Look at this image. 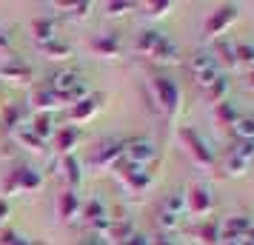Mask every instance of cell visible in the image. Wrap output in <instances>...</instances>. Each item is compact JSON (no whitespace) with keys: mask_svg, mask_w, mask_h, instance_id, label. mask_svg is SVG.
<instances>
[{"mask_svg":"<svg viewBox=\"0 0 254 245\" xmlns=\"http://www.w3.org/2000/svg\"><path fill=\"white\" fill-rule=\"evenodd\" d=\"M154 157H157V148H154V143L149 137H134V140L123 143V163L146 168Z\"/></svg>","mask_w":254,"mask_h":245,"instance_id":"2","label":"cell"},{"mask_svg":"<svg viewBox=\"0 0 254 245\" xmlns=\"http://www.w3.org/2000/svg\"><path fill=\"white\" fill-rule=\"evenodd\" d=\"M77 137H80V131L74 129V126H69V129H63L58 134V148L60 151L69 154V148H74V143H77Z\"/></svg>","mask_w":254,"mask_h":245,"instance_id":"24","label":"cell"},{"mask_svg":"<svg viewBox=\"0 0 254 245\" xmlns=\"http://www.w3.org/2000/svg\"><path fill=\"white\" fill-rule=\"evenodd\" d=\"M237 63H254V46L252 43H237Z\"/></svg>","mask_w":254,"mask_h":245,"instance_id":"27","label":"cell"},{"mask_svg":"<svg viewBox=\"0 0 254 245\" xmlns=\"http://www.w3.org/2000/svg\"><path fill=\"white\" fill-rule=\"evenodd\" d=\"M180 222H183L180 217H172V214H163V211H160V225H163V228H169V231H174V228H177Z\"/></svg>","mask_w":254,"mask_h":245,"instance_id":"31","label":"cell"},{"mask_svg":"<svg viewBox=\"0 0 254 245\" xmlns=\"http://www.w3.org/2000/svg\"><path fill=\"white\" fill-rule=\"evenodd\" d=\"M234 245H254L252 240H240V243H234Z\"/></svg>","mask_w":254,"mask_h":245,"instance_id":"38","label":"cell"},{"mask_svg":"<svg viewBox=\"0 0 254 245\" xmlns=\"http://www.w3.org/2000/svg\"><path fill=\"white\" fill-rule=\"evenodd\" d=\"M214 117H217L220 126H234L237 123V108H234V103H229V100H223V103L214 105Z\"/></svg>","mask_w":254,"mask_h":245,"instance_id":"17","label":"cell"},{"mask_svg":"<svg viewBox=\"0 0 254 245\" xmlns=\"http://www.w3.org/2000/svg\"><path fill=\"white\" fill-rule=\"evenodd\" d=\"M163 214H172V217H180L183 220V214H186V191L183 188H177V191H172L169 197L163 199Z\"/></svg>","mask_w":254,"mask_h":245,"instance_id":"11","label":"cell"},{"mask_svg":"<svg viewBox=\"0 0 254 245\" xmlns=\"http://www.w3.org/2000/svg\"><path fill=\"white\" fill-rule=\"evenodd\" d=\"M160 37H163L160 32H151V29H149V32H143V35L137 37V46H134V49H137L140 54H149V57H151V51L157 49Z\"/></svg>","mask_w":254,"mask_h":245,"instance_id":"19","label":"cell"},{"mask_svg":"<svg viewBox=\"0 0 254 245\" xmlns=\"http://www.w3.org/2000/svg\"><path fill=\"white\" fill-rule=\"evenodd\" d=\"M0 245H29V243L20 240L17 234H3V237H0Z\"/></svg>","mask_w":254,"mask_h":245,"instance_id":"32","label":"cell"},{"mask_svg":"<svg viewBox=\"0 0 254 245\" xmlns=\"http://www.w3.org/2000/svg\"><path fill=\"white\" fill-rule=\"evenodd\" d=\"M94 49H97L103 57H115L117 51H120V37H117L115 32H106V35H100L94 40Z\"/></svg>","mask_w":254,"mask_h":245,"instance_id":"13","label":"cell"},{"mask_svg":"<svg viewBox=\"0 0 254 245\" xmlns=\"http://www.w3.org/2000/svg\"><path fill=\"white\" fill-rule=\"evenodd\" d=\"M151 57L160 60V63H174V60L180 57V49L174 46V43H172V40H169L166 35H163V37H160V43H157V49L151 51Z\"/></svg>","mask_w":254,"mask_h":245,"instance_id":"12","label":"cell"},{"mask_svg":"<svg viewBox=\"0 0 254 245\" xmlns=\"http://www.w3.org/2000/svg\"><path fill=\"white\" fill-rule=\"evenodd\" d=\"M146 9H149L151 17H160V14H166V9H172V3H169V0H163V3H149Z\"/></svg>","mask_w":254,"mask_h":245,"instance_id":"29","label":"cell"},{"mask_svg":"<svg viewBox=\"0 0 254 245\" xmlns=\"http://www.w3.org/2000/svg\"><path fill=\"white\" fill-rule=\"evenodd\" d=\"M80 245H106V240H103V237H97V234H92V237L80 240Z\"/></svg>","mask_w":254,"mask_h":245,"instance_id":"34","label":"cell"},{"mask_svg":"<svg viewBox=\"0 0 254 245\" xmlns=\"http://www.w3.org/2000/svg\"><path fill=\"white\" fill-rule=\"evenodd\" d=\"M180 140H183V146L189 148V154H191V160H194V163L214 165V151H211V148H208V143L200 137V131L183 126V129H180Z\"/></svg>","mask_w":254,"mask_h":245,"instance_id":"5","label":"cell"},{"mask_svg":"<svg viewBox=\"0 0 254 245\" xmlns=\"http://www.w3.org/2000/svg\"><path fill=\"white\" fill-rule=\"evenodd\" d=\"M49 92H55L66 103V100H77L86 94V80H83L77 71H55L52 83H49Z\"/></svg>","mask_w":254,"mask_h":245,"instance_id":"1","label":"cell"},{"mask_svg":"<svg viewBox=\"0 0 254 245\" xmlns=\"http://www.w3.org/2000/svg\"><path fill=\"white\" fill-rule=\"evenodd\" d=\"M40 49H43L46 54H55V57H69V54H71V46H66V43H58V40L40 43Z\"/></svg>","mask_w":254,"mask_h":245,"instance_id":"26","label":"cell"},{"mask_svg":"<svg viewBox=\"0 0 254 245\" xmlns=\"http://www.w3.org/2000/svg\"><path fill=\"white\" fill-rule=\"evenodd\" d=\"M214 208V197H211V188L206 183H194V186L186 191V211H191L197 217H203Z\"/></svg>","mask_w":254,"mask_h":245,"instance_id":"7","label":"cell"},{"mask_svg":"<svg viewBox=\"0 0 254 245\" xmlns=\"http://www.w3.org/2000/svg\"><path fill=\"white\" fill-rule=\"evenodd\" d=\"M246 240H252V243H254V225H252V231H249V237H246Z\"/></svg>","mask_w":254,"mask_h":245,"instance_id":"39","label":"cell"},{"mask_svg":"<svg viewBox=\"0 0 254 245\" xmlns=\"http://www.w3.org/2000/svg\"><path fill=\"white\" fill-rule=\"evenodd\" d=\"M66 168H69L71 186H77V183H80V171H77V163H74V157H66Z\"/></svg>","mask_w":254,"mask_h":245,"instance_id":"30","label":"cell"},{"mask_svg":"<svg viewBox=\"0 0 254 245\" xmlns=\"http://www.w3.org/2000/svg\"><path fill=\"white\" fill-rule=\"evenodd\" d=\"M77 205H80V199H77L74 188H71V191H66V194H60V199H58V214L63 217V220H69V217H74V214H77Z\"/></svg>","mask_w":254,"mask_h":245,"instance_id":"15","label":"cell"},{"mask_svg":"<svg viewBox=\"0 0 254 245\" xmlns=\"http://www.w3.org/2000/svg\"><path fill=\"white\" fill-rule=\"evenodd\" d=\"M237 17H240V6H237V3H226V6H220L217 12L206 20V37H220L231 23H234V20H237Z\"/></svg>","mask_w":254,"mask_h":245,"instance_id":"8","label":"cell"},{"mask_svg":"<svg viewBox=\"0 0 254 245\" xmlns=\"http://www.w3.org/2000/svg\"><path fill=\"white\" fill-rule=\"evenodd\" d=\"M32 29H35L37 43H49V40H55V35H52L55 29H52V23H49V20H43V17H40V20H35V26H32Z\"/></svg>","mask_w":254,"mask_h":245,"instance_id":"25","label":"cell"},{"mask_svg":"<svg viewBox=\"0 0 254 245\" xmlns=\"http://www.w3.org/2000/svg\"><path fill=\"white\" fill-rule=\"evenodd\" d=\"M151 89H154V97H157V103L166 114H177V108H180V86L172 80V77H154L151 80Z\"/></svg>","mask_w":254,"mask_h":245,"instance_id":"4","label":"cell"},{"mask_svg":"<svg viewBox=\"0 0 254 245\" xmlns=\"http://www.w3.org/2000/svg\"><path fill=\"white\" fill-rule=\"evenodd\" d=\"M154 245H177V243H174L172 237H166V234H163V237H160V240H157Z\"/></svg>","mask_w":254,"mask_h":245,"instance_id":"35","label":"cell"},{"mask_svg":"<svg viewBox=\"0 0 254 245\" xmlns=\"http://www.w3.org/2000/svg\"><path fill=\"white\" fill-rule=\"evenodd\" d=\"M12 186H23V188H37L40 186V177L32 171V168H20V171H14L12 177Z\"/></svg>","mask_w":254,"mask_h":245,"instance_id":"22","label":"cell"},{"mask_svg":"<svg viewBox=\"0 0 254 245\" xmlns=\"http://www.w3.org/2000/svg\"><path fill=\"white\" fill-rule=\"evenodd\" d=\"M120 245H151V243L146 240V237H143V234H131L126 243H120Z\"/></svg>","mask_w":254,"mask_h":245,"instance_id":"33","label":"cell"},{"mask_svg":"<svg viewBox=\"0 0 254 245\" xmlns=\"http://www.w3.org/2000/svg\"><path fill=\"white\" fill-rule=\"evenodd\" d=\"M97 103H100V97H86V100H80V105L71 108V120H86V117H92L94 111H97Z\"/></svg>","mask_w":254,"mask_h":245,"instance_id":"20","label":"cell"},{"mask_svg":"<svg viewBox=\"0 0 254 245\" xmlns=\"http://www.w3.org/2000/svg\"><path fill=\"white\" fill-rule=\"evenodd\" d=\"M226 94H229V77H223V74H220L217 80L208 86V100L217 105V103H223V100H226Z\"/></svg>","mask_w":254,"mask_h":245,"instance_id":"21","label":"cell"},{"mask_svg":"<svg viewBox=\"0 0 254 245\" xmlns=\"http://www.w3.org/2000/svg\"><path fill=\"white\" fill-rule=\"evenodd\" d=\"M231 129L240 140H254V117H237V123Z\"/></svg>","mask_w":254,"mask_h":245,"instance_id":"23","label":"cell"},{"mask_svg":"<svg viewBox=\"0 0 254 245\" xmlns=\"http://www.w3.org/2000/svg\"><path fill=\"white\" fill-rule=\"evenodd\" d=\"M32 134L40 143L46 140V137H52L55 134V120H52V114H37L35 123H32Z\"/></svg>","mask_w":254,"mask_h":245,"instance_id":"16","label":"cell"},{"mask_svg":"<svg viewBox=\"0 0 254 245\" xmlns=\"http://www.w3.org/2000/svg\"><path fill=\"white\" fill-rule=\"evenodd\" d=\"M246 86H249V89L254 92V69H252V74H249V83H246Z\"/></svg>","mask_w":254,"mask_h":245,"instance_id":"37","label":"cell"},{"mask_svg":"<svg viewBox=\"0 0 254 245\" xmlns=\"http://www.w3.org/2000/svg\"><path fill=\"white\" fill-rule=\"evenodd\" d=\"M128 9H134V3H106V12L109 14H126Z\"/></svg>","mask_w":254,"mask_h":245,"instance_id":"28","label":"cell"},{"mask_svg":"<svg viewBox=\"0 0 254 245\" xmlns=\"http://www.w3.org/2000/svg\"><path fill=\"white\" fill-rule=\"evenodd\" d=\"M6 214H9V205H6V202H0V220H3Z\"/></svg>","mask_w":254,"mask_h":245,"instance_id":"36","label":"cell"},{"mask_svg":"<svg viewBox=\"0 0 254 245\" xmlns=\"http://www.w3.org/2000/svg\"><path fill=\"white\" fill-rule=\"evenodd\" d=\"M200 240L208 245H220L223 243V234H220V222L214 220H206L203 225H200Z\"/></svg>","mask_w":254,"mask_h":245,"instance_id":"18","label":"cell"},{"mask_svg":"<svg viewBox=\"0 0 254 245\" xmlns=\"http://www.w3.org/2000/svg\"><path fill=\"white\" fill-rule=\"evenodd\" d=\"M252 225H254V220L252 217H246V214H240V217H229V220L220 225V234H223L226 243H240V240L249 237Z\"/></svg>","mask_w":254,"mask_h":245,"instance_id":"9","label":"cell"},{"mask_svg":"<svg viewBox=\"0 0 254 245\" xmlns=\"http://www.w3.org/2000/svg\"><path fill=\"white\" fill-rule=\"evenodd\" d=\"M211 54L220 57L226 66H237V43H231V40H217ZM220 60H217V63H220Z\"/></svg>","mask_w":254,"mask_h":245,"instance_id":"14","label":"cell"},{"mask_svg":"<svg viewBox=\"0 0 254 245\" xmlns=\"http://www.w3.org/2000/svg\"><path fill=\"white\" fill-rule=\"evenodd\" d=\"M189 69H191L194 80L200 83L203 89H208V86L220 77V74H217L220 63H217V57H214L211 51H197V54H191V60H189Z\"/></svg>","mask_w":254,"mask_h":245,"instance_id":"3","label":"cell"},{"mask_svg":"<svg viewBox=\"0 0 254 245\" xmlns=\"http://www.w3.org/2000/svg\"><path fill=\"white\" fill-rule=\"evenodd\" d=\"M123 157V140H103L92 154V165H115V160Z\"/></svg>","mask_w":254,"mask_h":245,"instance_id":"10","label":"cell"},{"mask_svg":"<svg viewBox=\"0 0 254 245\" xmlns=\"http://www.w3.org/2000/svg\"><path fill=\"white\" fill-rule=\"evenodd\" d=\"M254 163V140H240L234 148L229 151L226 160V174L229 177H240L249 171V165Z\"/></svg>","mask_w":254,"mask_h":245,"instance_id":"6","label":"cell"}]
</instances>
